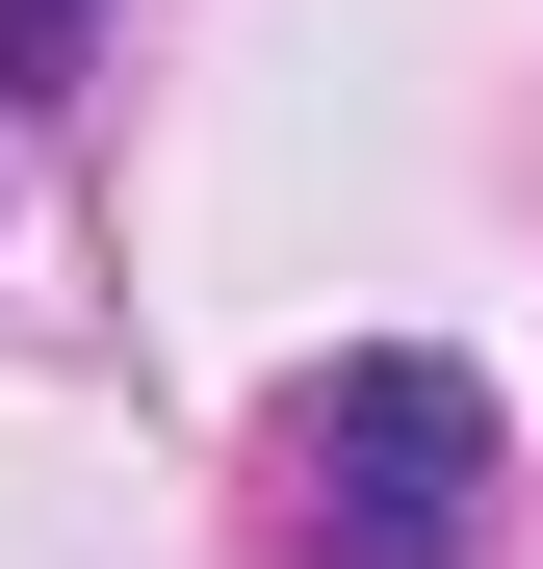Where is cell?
<instances>
[{"label":"cell","mask_w":543,"mask_h":569,"mask_svg":"<svg viewBox=\"0 0 543 569\" xmlns=\"http://www.w3.org/2000/svg\"><path fill=\"white\" fill-rule=\"evenodd\" d=\"M259 492H285V569H466L517 440H492V389L440 337H362V362H311L259 415Z\"/></svg>","instance_id":"obj_1"},{"label":"cell","mask_w":543,"mask_h":569,"mask_svg":"<svg viewBox=\"0 0 543 569\" xmlns=\"http://www.w3.org/2000/svg\"><path fill=\"white\" fill-rule=\"evenodd\" d=\"M78 52H104V0H0V104H78Z\"/></svg>","instance_id":"obj_2"}]
</instances>
